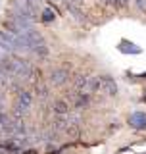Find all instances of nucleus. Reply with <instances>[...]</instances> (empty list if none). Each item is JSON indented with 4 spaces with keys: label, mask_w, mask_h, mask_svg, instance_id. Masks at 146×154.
<instances>
[{
    "label": "nucleus",
    "mask_w": 146,
    "mask_h": 154,
    "mask_svg": "<svg viewBox=\"0 0 146 154\" xmlns=\"http://www.w3.org/2000/svg\"><path fill=\"white\" fill-rule=\"evenodd\" d=\"M2 67L6 69V73L10 77H23V79H29L31 75V66L27 64L25 60H19V58H4L2 60Z\"/></svg>",
    "instance_id": "nucleus-1"
},
{
    "label": "nucleus",
    "mask_w": 146,
    "mask_h": 154,
    "mask_svg": "<svg viewBox=\"0 0 146 154\" xmlns=\"http://www.w3.org/2000/svg\"><path fill=\"white\" fill-rule=\"evenodd\" d=\"M75 89L77 93L83 94H92V93H98V77L94 75H79L75 79Z\"/></svg>",
    "instance_id": "nucleus-2"
},
{
    "label": "nucleus",
    "mask_w": 146,
    "mask_h": 154,
    "mask_svg": "<svg viewBox=\"0 0 146 154\" xmlns=\"http://www.w3.org/2000/svg\"><path fill=\"white\" fill-rule=\"evenodd\" d=\"M31 102H33V94L31 91H21L17 94V102H16V114L17 116H25L31 108Z\"/></svg>",
    "instance_id": "nucleus-3"
},
{
    "label": "nucleus",
    "mask_w": 146,
    "mask_h": 154,
    "mask_svg": "<svg viewBox=\"0 0 146 154\" xmlns=\"http://www.w3.org/2000/svg\"><path fill=\"white\" fill-rule=\"evenodd\" d=\"M98 93H104L108 96H115V94H117V85H115L114 77H110V75L98 77Z\"/></svg>",
    "instance_id": "nucleus-4"
},
{
    "label": "nucleus",
    "mask_w": 146,
    "mask_h": 154,
    "mask_svg": "<svg viewBox=\"0 0 146 154\" xmlns=\"http://www.w3.org/2000/svg\"><path fill=\"white\" fill-rule=\"evenodd\" d=\"M129 125H131L133 129H138V131L146 129V114H144V112H135V114L129 118Z\"/></svg>",
    "instance_id": "nucleus-5"
},
{
    "label": "nucleus",
    "mask_w": 146,
    "mask_h": 154,
    "mask_svg": "<svg viewBox=\"0 0 146 154\" xmlns=\"http://www.w3.org/2000/svg\"><path fill=\"white\" fill-rule=\"evenodd\" d=\"M67 69H62V67H56L54 71L50 73V81L54 85H64V83H67Z\"/></svg>",
    "instance_id": "nucleus-6"
},
{
    "label": "nucleus",
    "mask_w": 146,
    "mask_h": 154,
    "mask_svg": "<svg viewBox=\"0 0 146 154\" xmlns=\"http://www.w3.org/2000/svg\"><path fill=\"white\" fill-rule=\"evenodd\" d=\"M119 50L121 52H127V54H140V52H142L137 45H133V42H129V41H121Z\"/></svg>",
    "instance_id": "nucleus-7"
},
{
    "label": "nucleus",
    "mask_w": 146,
    "mask_h": 154,
    "mask_svg": "<svg viewBox=\"0 0 146 154\" xmlns=\"http://www.w3.org/2000/svg\"><path fill=\"white\" fill-rule=\"evenodd\" d=\"M54 112L58 116H67V114H69V108H67L65 100H56V102H54Z\"/></svg>",
    "instance_id": "nucleus-8"
},
{
    "label": "nucleus",
    "mask_w": 146,
    "mask_h": 154,
    "mask_svg": "<svg viewBox=\"0 0 146 154\" xmlns=\"http://www.w3.org/2000/svg\"><path fill=\"white\" fill-rule=\"evenodd\" d=\"M73 102H75V108H85L89 104V94H83V93H77L73 96Z\"/></svg>",
    "instance_id": "nucleus-9"
},
{
    "label": "nucleus",
    "mask_w": 146,
    "mask_h": 154,
    "mask_svg": "<svg viewBox=\"0 0 146 154\" xmlns=\"http://www.w3.org/2000/svg\"><path fill=\"white\" fill-rule=\"evenodd\" d=\"M41 19H42V21H44V23H50V21H54V17H56V14H54V10H52V8H44V10H42V14H41Z\"/></svg>",
    "instance_id": "nucleus-10"
},
{
    "label": "nucleus",
    "mask_w": 146,
    "mask_h": 154,
    "mask_svg": "<svg viewBox=\"0 0 146 154\" xmlns=\"http://www.w3.org/2000/svg\"><path fill=\"white\" fill-rule=\"evenodd\" d=\"M135 4H137V8L142 14H146V0H135Z\"/></svg>",
    "instance_id": "nucleus-11"
},
{
    "label": "nucleus",
    "mask_w": 146,
    "mask_h": 154,
    "mask_svg": "<svg viewBox=\"0 0 146 154\" xmlns=\"http://www.w3.org/2000/svg\"><path fill=\"white\" fill-rule=\"evenodd\" d=\"M60 2H62V0H60Z\"/></svg>",
    "instance_id": "nucleus-12"
}]
</instances>
